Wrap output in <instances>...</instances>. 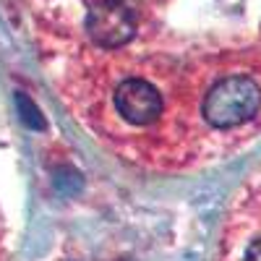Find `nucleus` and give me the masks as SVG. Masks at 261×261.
<instances>
[{
    "instance_id": "obj_3",
    "label": "nucleus",
    "mask_w": 261,
    "mask_h": 261,
    "mask_svg": "<svg viewBox=\"0 0 261 261\" xmlns=\"http://www.w3.org/2000/svg\"><path fill=\"white\" fill-rule=\"evenodd\" d=\"M115 110L134 125H149L162 115L160 92L144 79H125L115 89Z\"/></svg>"
},
{
    "instance_id": "obj_4",
    "label": "nucleus",
    "mask_w": 261,
    "mask_h": 261,
    "mask_svg": "<svg viewBox=\"0 0 261 261\" xmlns=\"http://www.w3.org/2000/svg\"><path fill=\"white\" fill-rule=\"evenodd\" d=\"M18 107H21V120H24L29 128H45V120L39 118V110L32 105V99L29 97H18Z\"/></svg>"
},
{
    "instance_id": "obj_1",
    "label": "nucleus",
    "mask_w": 261,
    "mask_h": 261,
    "mask_svg": "<svg viewBox=\"0 0 261 261\" xmlns=\"http://www.w3.org/2000/svg\"><path fill=\"white\" fill-rule=\"evenodd\" d=\"M261 107V89L248 76H227L204 97V118L214 128H235L248 123Z\"/></svg>"
},
{
    "instance_id": "obj_2",
    "label": "nucleus",
    "mask_w": 261,
    "mask_h": 261,
    "mask_svg": "<svg viewBox=\"0 0 261 261\" xmlns=\"http://www.w3.org/2000/svg\"><path fill=\"white\" fill-rule=\"evenodd\" d=\"M86 34L102 50H118L136 34V16L118 0H102L86 13Z\"/></svg>"
},
{
    "instance_id": "obj_5",
    "label": "nucleus",
    "mask_w": 261,
    "mask_h": 261,
    "mask_svg": "<svg viewBox=\"0 0 261 261\" xmlns=\"http://www.w3.org/2000/svg\"><path fill=\"white\" fill-rule=\"evenodd\" d=\"M246 261H261V238L248 246V251H246Z\"/></svg>"
}]
</instances>
